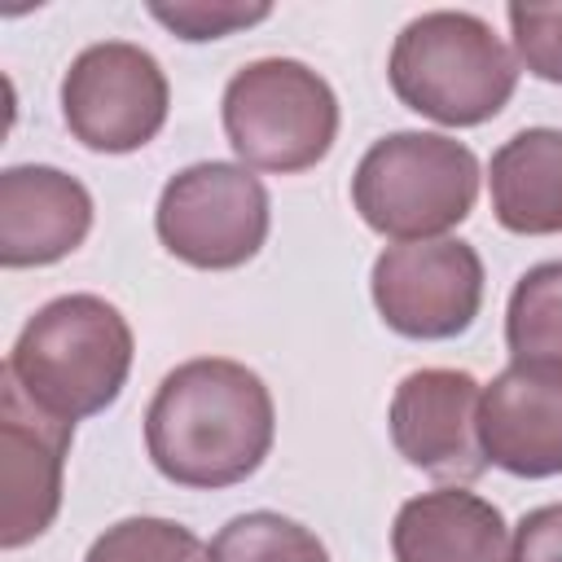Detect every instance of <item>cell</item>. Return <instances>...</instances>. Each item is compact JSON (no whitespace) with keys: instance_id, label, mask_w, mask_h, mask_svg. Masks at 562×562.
<instances>
[{"instance_id":"obj_3","label":"cell","mask_w":562,"mask_h":562,"mask_svg":"<svg viewBox=\"0 0 562 562\" xmlns=\"http://www.w3.org/2000/svg\"><path fill=\"white\" fill-rule=\"evenodd\" d=\"M386 79L413 114L439 127H479L509 105L518 57L479 13L430 9L395 35Z\"/></svg>"},{"instance_id":"obj_10","label":"cell","mask_w":562,"mask_h":562,"mask_svg":"<svg viewBox=\"0 0 562 562\" xmlns=\"http://www.w3.org/2000/svg\"><path fill=\"white\" fill-rule=\"evenodd\" d=\"M75 426L44 413L26 391L0 373V544L22 549L40 540L61 509V474Z\"/></svg>"},{"instance_id":"obj_1","label":"cell","mask_w":562,"mask_h":562,"mask_svg":"<svg viewBox=\"0 0 562 562\" xmlns=\"http://www.w3.org/2000/svg\"><path fill=\"white\" fill-rule=\"evenodd\" d=\"M277 404L255 369L224 356L176 364L145 408V452L162 479L193 492L246 483L272 452Z\"/></svg>"},{"instance_id":"obj_19","label":"cell","mask_w":562,"mask_h":562,"mask_svg":"<svg viewBox=\"0 0 562 562\" xmlns=\"http://www.w3.org/2000/svg\"><path fill=\"white\" fill-rule=\"evenodd\" d=\"M518 61L527 75L562 88V4H509L505 9Z\"/></svg>"},{"instance_id":"obj_18","label":"cell","mask_w":562,"mask_h":562,"mask_svg":"<svg viewBox=\"0 0 562 562\" xmlns=\"http://www.w3.org/2000/svg\"><path fill=\"white\" fill-rule=\"evenodd\" d=\"M272 4H241V0H176V4H149V18L162 22L171 35L202 44V40H224L233 31H246L263 22Z\"/></svg>"},{"instance_id":"obj_17","label":"cell","mask_w":562,"mask_h":562,"mask_svg":"<svg viewBox=\"0 0 562 562\" xmlns=\"http://www.w3.org/2000/svg\"><path fill=\"white\" fill-rule=\"evenodd\" d=\"M83 562H206V544L171 518H123L114 527H105Z\"/></svg>"},{"instance_id":"obj_20","label":"cell","mask_w":562,"mask_h":562,"mask_svg":"<svg viewBox=\"0 0 562 562\" xmlns=\"http://www.w3.org/2000/svg\"><path fill=\"white\" fill-rule=\"evenodd\" d=\"M509 562H562V501L527 509L509 540Z\"/></svg>"},{"instance_id":"obj_11","label":"cell","mask_w":562,"mask_h":562,"mask_svg":"<svg viewBox=\"0 0 562 562\" xmlns=\"http://www.w3.org/2000/svg\"><path fill=\"white\" fill-rule=\"evenodd\" d=\"M479 439L514 479L562 474V360H509L483 386Z\"/></svg>"},{"instance_id":"obj_6","label":"cell","mask_w":562,"mask_h":562,"mask_svg":"<svg viewBox=\"0 0 562 562\" xmlns=\"http://www.w3.org/2000/svg\"><path fill=\"white\" fill-rule=\"evenodd\" d=\"M154 228L167 255L202 272L250 263L272 228L263 180L241 162H193L176 171L154 206Z\"/></svg>"},{"instance_id":"obj_4","label":"cell","mask_w":562,"mask_h":562,"mask_svg":"<svg viewBox=\"0 0 562 562\" xmlns=\"http://www.w3.org/2000/svg\"><path fill=\"white\" fill-rule=\"evenodd\" d=\"M479 158L443 132H391L364 149L351 176V206L391 241H435L470 220Z\"/></svg>"},{"instance_id":"obj_14","label":"cell","mask_w":562,"mask_h":562,"mask_svg":"<svg viewBox=\"0 0 562 562\" xmlns=\"http://www.w3.org/2000/svg\"><path fill=\"white\" fill-rule=\"evenodd\" d=\"M492 215L505 233L553 237L562 233V132L522 127L514 132L487 167Z\"/></svg>"},{"instance_id":"obj_7","label":"cell","mask_w":562,"mask_h":562,"mask_svg":"<svg viewBox=\"0 0 562 562\" xmlns=\"http://www.w3.org/2000/svg\"><path fill=\"white\" fill-rule=\"evenodd\" d=\"M171 88L158 57L127 40L88 44L61 75V119L92 154L145 149L167 123Z\"/></svg>"},{"instance_id":"obj_16","label":"cell","mask_w":562,"mask_h":562,"mask_svg":"<svg viewBox=\"0 0 562 562\" xmlns=\"http://www.w3.org/2000/svg\"><path fill=\"white\" fill-rule=\"evenodd\" d=\"M206 562H329V549L312 527L277 509H250L211 536Z\"/></svg>"},{"instance_id":"obj_12","label":"cell","mask_w":562,"mask_h":562,"mask_svg":"<svg viewBox=\"0 0 562 562\" xmlns=\"http://www.w3.org/2000/svg\"><path fill=\"white\" fill-rule=\"evenodd\" d=\"M92 193L61 167L18 162L0 171V263L44 268L83 246Z\"/></svg>"},{"instance_id":"obj_13","label":"cell","mask_w":562,"mask_h":562,"mask_svg":"<svg viewBox=\"0 0 562 562\" xmlns=\"http://www.w3.org/2000/svg\"><path fill=\"white\" fill-rule=\"evenodd\" d=\"M505 514L465 487L408 496L391 522L395 562H509Z\"/></svg>"},{"instance_id":"obj_9","label":"cell","mask_w":562,"mask_h":562,"mask_svg":"<svg viewBox=\"0 0 562 562\" xmlns=\"http://www.w3.org/2000/svg\"><path fill=\"white\" fill-rule=\"evenodd\" d=\"M479 400L483 386L465 369H413L400 378L386 426L395 452L452 487L474 483L487 470V452L479 439Z\"/></svg>"},{"instance_id":"obj_5","label":"cell","mask_w":562,"mask_h":562,"mask_svg":"<svg viewBox=\"0 0 562 562\" xmlns=\"http://www.w3.org/2000/svg\"><path fill=\"white\" fill-rule=\"evenodd\" d=\"M220 114L241 167L272 176L316 167L338 136L334 88L294 57H259L233 70Z\"/></svg>"},{"instance_id":"obj_15","label":"cell","mask_w":562,"mask_h":562,"mask_svg":"<svg viewBox=\"0 0 562 562\" xmlns=\"http://www.w3.org/2000/svg\"><path fill=\"white\" fill-rule=\"evenodd\" d=\"M505 347L514 360H562V259H544L514 281Z\"/></svg>"},{"instance_id":"obj_2","label":"cell","mask_w":562,"mask_h":562,"mask_svg":"<svg viewBox=\"0 0 562 562\" xmlns=\"http://www.w3.org/2000/svg\"><path fill=\"white\" fill-rule=\"evenodd\" d=\"M132 356V325L110 299L61 294L22 325L4 373L26 391V400L75 426L123 395Z\"/></svg>"},{"instance_id":"obj_8","label":"cell","mask_w":562,"mask_h":562,"mask_svg":"<svg viewBox=\"0 0 562 562\" xmlns=\"http://www.w3.org/2000/svg\"><path fill=\"white\" fill-rule=\"evenodd\" d=\"M369 294L400 338L443 342L465 334L483 307V259L461 237L395 241L373 259Z\"/></svg>"}]
</instances>
